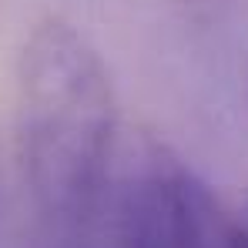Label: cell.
Returning <instances> with one entry per match:
<instances>
[{
	"instance_id": "7a4b0ae2",
	"label": "cell",
	"mask_w": 248,
	"mask_h": 248,
	"mask_svg": "<svg viewBox=\"0 0 248 248\" xmlns=\"http://www.w3.org/2000/svg\"><path fill=\"white\" fill-rule=\"evenodd\" d=\"M121 248H248V228L202 178L155 155L124 188Z\"/></svg>"
},
{
	"instance_id": "6da1fadb",
	"label": "cell",
	"mask_w": 248,
	"mask_h": 248,
	"mask_svg": "<svg viewBox=\"0 0 248 248\" xmlns=\"http://www.w3.org/2000/svg\"><path fill=\"white\" fill-rule=\"evenodd\" d=\"M17 158L34 202L81 218L104 188L118 104L101 54L64 20H44L17 64Z\"/></svg>"
}]
</instances>
